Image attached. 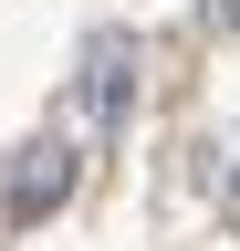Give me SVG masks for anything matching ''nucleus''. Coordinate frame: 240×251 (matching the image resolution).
Instances as JSON below:
<instances>
[{
    "instance_id": "obj_2",
    "label": "nucleus",
    "mask_w": 240,
    "mask_h": 251,
    "mask_svg": "<svg viewBox=\"0 0 240 251\" xmlns=\"http://www.w3.org/2000/svg\"><path fill=\"white\" fill-rule=\"evenodd\" d=\"M84 105H94V115L126 105V31H105V42L84 52Z\"/></svg>"
},
{
    "instance_id": "obj_1",
    "label": "nucleus",
    "mask_w": 240,
    "mask_h": 251,
    "mask_svg": "<svg viewBox=\"0 0 240 251\" xmlns=\"http://www.w3.org/2000/svg\"><path fill=\"white\" fill-rule=\"evenodd\" d=\"M63 188H73V157L63 147H32V168H21V188H11V220H42Z\"/></svg>"
}]
</instances>
